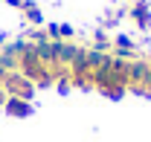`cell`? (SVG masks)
<instances>
[{"instance_id":"cell-1","label":"cell","mask_w":151,"mask_h":142,"mask_svg":"<svg viewBox=\"0 0 151 142\" xmlns=\"http://www.w3.org/2000/svg\"><path fill=\"white\" fill-rule=\"evenodd\" d=\"M148 75H151V61L125 58V84H128V90L148 93Z\"/></svg>"},{"instance_id":"cell-2","label":"cell","mask_w":151,"mask_h":142,"mask_svg":"<svg viewBox=\"0 0 151 142\" xmlns=\"http://www.w3.org/2000/svg\"><path fill=\"white\" fill-rule=\"evenodd\" d=\"M0 87H3V93L6 96H15V99H32V90H35V84L29 81V78H23L18 70H12V72H6V78L0 81Z\"/></svg>"},{"instance_id":"cell-3","label":"cell","mask_w":151,"mask_h":142,"mask_svg":"<svg viewBox=\"0 0 151 142\" xmlns=\"http://www.w3.org/2000/svg\"><path fill=\"white\" fill-rule=\"evenodd\" d=\"M128 18H131L139 29H148L151 26V6H148V0H131Z\"/></svg>"},{"instance_id":"cell-4","label":"cell","mask_w":151,"mask_h":142,"mask_svg":"<svg viewBox=\"0 0 151 142\" xmlns=\"http://www.w3.org/2000/svg\"><path fill=\"white\" fill-rule=\"evenodd\" d=\"M3 107H6V113H12V116H29V113H32V105H29L26 99H15V96H6Z\"/></svg>"},{"instance_id":"cell-5","label":"cell","mask_w":151,"mask_h":142,"mask_svg":"<svg viewBox=\"0 0 151 142\" xmlns=\"http://www.w3.org/2000/svg\"><path fill=\"white\" fill-rule=\"evenodd\" d=\"M20 12H23V18L29 20L32 26H41V23H44V15H41V9H38L32 0H23V3H20Z\"/></svg>"}]
</instances>
